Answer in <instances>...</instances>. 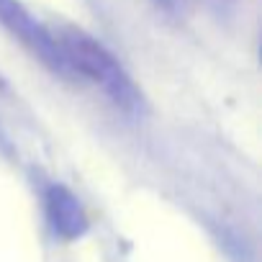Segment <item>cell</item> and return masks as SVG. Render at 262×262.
I'll return each instance as SVG.
<instances>
[{"label": "cell", "instance_id": "obj_1", "mask_svg": "<svg viewBox=\"0 0 262 262\" xmlns=\"http://www.w3.org/2000/svg\"><path fill=\"white\" fill-rule=\"evenodd\" d=\"M70 64L75 67L77 77H88L103 88V93L126 113H139L144 108V95L121 67V62L90 34L75 26H62L57 34Z\"/></svg>", "mask_w": 262, "mask_h": 262}, {"label": "cell", "instance_id": "obj_2", "mask_svg": "<svg viewBox=\"0 0 262 262\" xmlns=\"http://www.w3.org/2000/svg\"><path fill=\"white\" fill-rule=\"evenodd\" d=\"M0 26L16 36L47 70L64 80H77V72L70 64L59 39L26 11L21 0H0Z\"/></svg>", "mask_w": 262, "mask_h": 262}, {"label": "cell", "instance_id": "obj_3", "mask_svg": "<svg viewBox=\"0 0 262 262\" xmlns=\"http://www.w3.org/2000/svg\"><path fill=\"white\" fill-rule=\"evenodd\" d=\"M44 211H47V221H49L54 236H59L64 242L80 239L88 231V226H90L85 206L80 203V198L70 188H64L59 183L47 188V193H44Z\"/></svg>", "mask_w": 262, "mask_h": 262}, {"label": "cell", "instance_id": "obj_4", "mask_svg": "<svg viewBox=\"0 0 262 262\" xmlns=\"http://www.w3.org/2000/svg\"><path fill=\"white\" fill-rule=\"evenodd\" d=\"M155 3H157V6H162V8H167V11H175V8L183 3V0H155Z\"/></svg>", "mask_w": 262, "mask_h": 262}]
</instances>
